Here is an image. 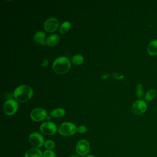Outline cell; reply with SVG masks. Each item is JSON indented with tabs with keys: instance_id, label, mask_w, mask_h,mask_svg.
Returning <instances> with one entry per match:
<instances>
[{
	"instance_id": "1",
	"label": "cell",
	"mask_w": 157,
	"mask_h": 157,
	"mask_svg": "<svg viewBox=\"0 0 157 157\" xmlns=\"http://www.w3.org/2000/svg\"><path fill=\"white\" fill-rule=\"evenodd\" d=\"M33 94V90L29 86L23 85L15 89L13 96L16 101L23 103L28 101L32 98Z\"/></svg>"
},
{
	"instance_id": "2",
	"label": "cell",
	"mask_w": 157,
	"mask_h": 157,
	"mask_svg": "<svg viewBox=\"0 0 157 157\" xmlns=\"http://www.w3.org/2000/svg\"><path fill=\"white\" fill-rule=\"evenodd\" d=\"M71 68V62L66 56L58 57L52 64L53 71L58 74L67 73Z\"/></svg>"
},
{
	"instance_id": "3",
	"label": "cell",
	"mask_w": 157,
	"mask_h": 157,
	"mask_svg": "<svg viewBox=\"0 0 157 157\" xmlns=\"http://www.w3.org/2000/svg\"><path fill=\"white\" fill-rule=\"evenodd\" d=\"M58 132L63 136H71L77 132V127L71 122H64L58 128Z\"/></svg>"
},
{
	"instance_id": "4",
	"label": "cell",
	"mask_w": 157,
	"mask_h": 157,
	"mask_svg": "<svg viewBox=\"0 0 157 157\" xmlns=\"http://www.w3.org/2000/svg\"><path fill=\"white\" fill-rule=\"evenodd\" d=\"M28 141L29 144L33 147V148H39L42 147L44 144V139L43 136L36 132L31 133L28 138Z\"/></svg>"
},
{
	"instance_id": "5",
	"label": "cell",
	"mask_w": 157,
	"mask_h": 157,
	"mask_svg": "<svg viewBox=\"0 0 157 157\" xmlns=\"http://www.w3.org/2000/svg\"><path fill=\"white\" fill-rule=\"evenodd\" d=\"M18 105L17 102L13 99H7L3 105V110L7 115H13L18 110Z\"/></svg>"
},
{
	"instance_id": "6",
	"label": "cell",
	"mask_w": 157,
	"mask_h": 157,
	"mask_svg": "<svg viewBox=\"0 0 157 157\" xmlns=\"http://www.w3.org/2000/svg\"><path fill=\"white\" fill-rule=\"evenodd\" d=\"M90 143L86 139H81L76 144L75 150L77 154L80 156H86L90 151Z\"/></svg>"
},
{
	"instance_id": "7",
	"label": "cell",
	"mask_w": 157,
	"mask_h": 157,
	"mask_svg": "<svg viewBox=\"0 0 157 157\" xmlns=\"http://www.w3.org/2000/svg\"><path fill=\"white\" fill-rule=\"evenodd\" d=\"M40 130L41 132L46 136H52L55 134L58 131L56 125L51 121H45L42 123L40 126Z\"/></svg>"
},
{
	"instance_id": "8",
	"label": "cell",
	"mask_w": 157,
	"mask_h": 157,
	"mask_svg": "<svg viewBox=\"0 0 157 157\" xmlns=\"http://www.w3.org/2000/svg\"><path fill=\"white\" fill-rule=\"evenodd\" d=\"M147 108L146 102L142 99H138L133 103L131 107V112L134 115H140L146 111Z\"/></svg>"
},
{
	"instance_id": "9",
	"label": "cell",
	"mask_w": 157,
	"mask_h": 157,
	"mask_svg": "<svg viewBox=\"0 0 157 157\" xmlns=\"http://www.w3.org/2000/svg\"><path fill=\"white\" fill-rule=\"evenodd\" d=\"M30 117L34 121H41L47 117V113L44 109L37 107L31 112Z\"/></svg>"
},
{
	"instance_id": "10",
	"label": "cell",
	"mask_w": 157,
	"mask_h": 157,
	"mask_svg": "<svg viewBox=\"0 0 157 157\" xmlns=\"http://www.w3.org/2000/svg\"><path fill=\"white\" fill-rule=\"evenodd\" d=\"M59 26V21L57 18L51 17L47 18L44 25L45 30L48 33H53L55 31Z\"/></svg>"
},
{
	"instance_id": "11",
	"label": "cell",
	"mask_w": 157,
	"mask_h": 157,
	"mask_svg": "<svg viewBox=\"0 0 157 157\" xmlns=\"http://www.w3.org/2000/svg\"><path fill=\"white\" fill-rule=\"evenodd\" d=\"M33 39L39 45H45L46 44L45 33L42 31L36 32L33 36Z\"/></svg>"
},
{
	"instance_id": "12",
	"label": "cell",
	"mask_w": 157,
	"mask_h": 157,
	"mask_svg": "<svg viewBox=\"0 0 157 157\" xmlns=\"http://www.w3.org/2000/svg\"><path fill=\"white\" fill-rule=\"evenodd\" d=\"M24 157H43V152L39 148H31L25 152Z\"/></svg>"
},
{
	"instance_id": "13",
	"label": "cell",
	"mask_w": 157,
	"mask_h": 157,
	"mask_svg": "<svg viewBox=\"0 0 157 157\" xmlns=\"http://www.w3.org/2000/svg\"><path fill=\"white\" fill-rule=\"evenodd\" d=\"M60 37L58 34H55L49 36L46 39V45L50 47H53L58 44L59 42Z\"/></svg>"
},
{
	"instance_id": "14",
	"label": "cell",
	"mask_w": 157,
	"mask_h": 157,
	"mask_svg": "<svg viewBox=\"0 0 157 157\" xmlns=\"http://www.w3.org/2000/svg\"><path fill=\"white\" fill-rule=\"evenodd\" d=\"M147 52L151 56L157 55V39L151 40L147 46Z\"/></svg>"
},
{
	"instance_id": "15",
	"label": "cell",
	"mask_w": 157,
	"mask_h": 157,
	"mask_svg": "<svg viewBox=\"0 0 157 157\" xmlns=\"http://www.w3.org/2000/svg\"><path fill=\"white\" fill-rule=\"evenodd\" d=\"M65 114L64 109L62 108H56L50 112V115L54 118H59L64 116Z\"/></svg>"
},
{
	"instance_id": "16",
	"label": "cell",
	"mask_w": 157,
	"mask_h": 157,
	"mask_svg": "<svg viewBox=\"0 0 157 157\" xmlns=\"http://www.w3.org/2000/svg\"><path fill=\"white\" fill-rule=\"evenodd\" d=\"M156 96V91L154 89L148 90L145 94V99L147 101H151L155 98Z\"/></svg>"
},
{
	"instance_id": "17",
	"label": "cell",
	"mask_w": 157,
	"mask_h": 157,
	"mask_svg": "<svg viewBox=\"0 0 157 157\" xmlns=\"http://www.w3.org/2000/svg\"><path fill=\"white\" fill-rule=\"evenodd\" d=\"M84 58L82 55L76 54L72 57V63L75 65H80L83 63Z\"/></svg>"
},
{
	"instance_id": "18",
	"label": "cell",
	"mask_w": 157,
	"mask_h": 157,
	"mask_svg": "<svg viewBox=\"0 0 157 157\" xmlns=\"http://www.w3.org/2000/svg\"><path fill=\"white\" fill-rule=\"evenodd\" d=\"M71 28V23L68 21H64L60 26L59 33L61 34H64L67 33Z\"/></svg>"
},
{
	"instance_id": "19",
	"label": "cell",
	"mask_w": 157,
	"mask_h": 157,
	"mask_svg": "<svg viewBox=\"0 0 157 157\" xmlns=\"http://www.w3.org/2000/svg\"><path fill=\"white\" fill-rule=\"evenodd\" d=\"M44 145L47 150H52L55 147V143L54 142L53 140L48 139L44 142Z\"/></svg>"
},
{
	"instance_id": "20",
	"label": "cell",
	"mask_w": 157,
	"mask_h": 157,
	"mask_svg": "<svg viewBox=\"0 0 157 157\" xmlns=\"http://www.w3.org/2000/svg\"><path fill=\"white\" fill-rule=\"evenodd\" d=\"M136 94L139 98H142L144 95V88L141 83H139L136 87Z\"/></svg>"
},
{
	"instance_id": "21",
	"label": "cell",
	"mask_w": 157,
	"mask_h": 157,
	"mask_svg": "<svg viewBox=\"0 0 157 157\" xmlns=\"http://www.w3.org/2000/svg\"><path fill=\"white\" fill-rule=\"evenodd\" d=\"M43 157H56L55 153L52 150H45L43 152Z\"/></svg>"
},
{
	"instance_id": "22",
	"label": "cell",
	"mask_w": 157,
	"mask_h": 157,
	"mask_svg": "<svg viewBox=\"0 0 157 157\" xmlns=\"http://www.w3.org/2000/svg\"><path fill=\"white\" fill-rule=\"evenodd\" d=\"M87 131V128L84 125H80L78 127H77V132H78L80 134L85 133Z\"/></svg>"
},
{
	"instance_id": "23",
	"label": "cell",
	"mask_w": 157,
	"mask_h": 157,
	"mask_svg": "<svg viewBox=\"0 0 157 157\" xmlns=\"http://www.w3.org/2000/svg\"><path fill=\"white\" fill-rule=\"evenodd\" d=\"M69 157H80V156L77 154H73V155H71Z\"/></svg>"
},
{
	"instance_id": "24",
	"label": "cell",
	"mask_w": 157,
	"mask_h": 157,
	"mask_svg": "<svg viewBox=\"0 0 157 157\" xmlns=\"http://www.w3.org/2000/svg\"><path fill=\"white\" fill-rule=\"evenodd\" d=\"M86 157H96V156H93V155H89L86 156Z\"/></svg>"
}]
</instances>
